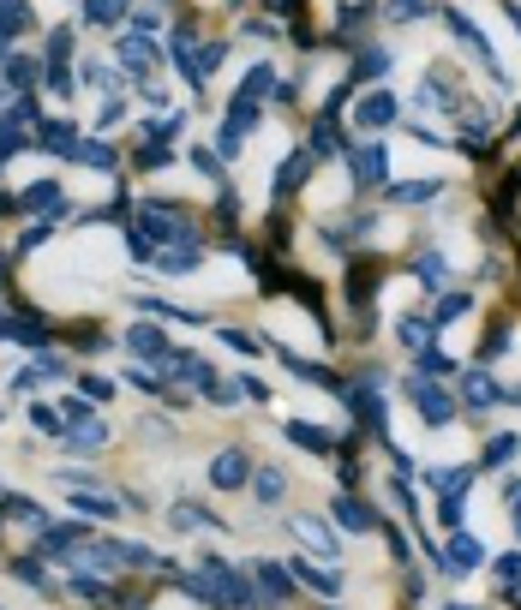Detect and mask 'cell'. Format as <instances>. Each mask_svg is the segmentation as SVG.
<instances>
[{
    "instance_id": "cell-31",
    "label": "cell",
    "mask_w": 521,
    "mask_h": 610,
    "mask_svg": "<svg viewBox=\"0 0 521 610\" xmlns=\"http://www.w3.org/2000/svg\"><path fill=\"white\" fill-rule=\"evenodd\" d=\"M306 168H312V156H288V168H276V185H300Z\"/></svg>"
},
{
    "instance_id": "cell-28",
    "label": "cell",
    "mask_w": 521,
    "mask_h": 610,
    "mask_svg": "<svg viewBox=\"0 0 521 610\" xmlns=\"http://www.w3.org/2000/svg\"><path fill=\"white\" fill-rule=\"evenodd\" d=\"M312 150H318V156H336V150H342V132H336L330 120H324V126L312 132Z\"/></svg>"
},
{
    "instance_id": "cell-14",
    "label": "cell",
    "mask_w": 521,
    "mask_h": 610,
    "mask_svg": "<svg viewBox=\"0 0 521 610\" xmlns=\"http://www.w3.org/2000/svg\"><path fill=\"white\" fill-rule=\"evenodd\" d=\"M73 162H78V168H90V174H108V168H115V150H108L102 138H85Z\"/></svg>"
},
{
    "instance_id": "cell-44",
    "label": "cell",
    "mask_w": 521,
    "mask_h": 610,
    "mask_svg": "<svg viewBox=\"0 0 521 610\" xmlns=\"http://www.w3.org/2000/svg\"><path fill=\"white\" fill-rule=\"evenodd\" d=\"M509 25H516V36H521V6H509Z\"/></svg>"
},
{
    "instance_id": "cell-23",
    "label": "cell",
    "mask_w": 521,
    "mask_h": 610,
    "mask_svg": "<svg viewBox=\"0 0 521 610\" xmlns=\"http://www.w3.org/2000/svg\"><path fill=\"white\" fill-rule=\"evenodd\" d=\"M30 371H36V384H60V377H66V359H60V354H36V365H30Z\"/></svg>"
},
{
    "instance_id": "cell-39",
    "label": "cell",
    "mask_w": 521,
    "mask_h": 610,
    "mask_svg": "<svg viewBox=\"0 0 521 610\" xmlns=\"http://www.w3.org/2000/svg\"><path fill=\"white\" fill-rule=\"evenodd\" d=\"M192 162H198V174H204V180H216V174H222V156H216V150H198Z\"/></svg>"
},
{
    "instance_id": "cell-36",
    "label": "cell",
    "mask_w": 521,
    "mask_h": 610,
    "mask_svg": "<svg viewBox=\"0 0 521 610\" xmlns=\"http://www.w3.org/2000/svg\"><path fill=\"white\" fill-rule=\"evenodd\" d=\"M497 575H504L509 598H521V556H504V563H497Z\"/></svg>"
},
{
    "instance_id": "cell-10",
    "label": "cell",
    "mask_w": 521,
    "mask_h": 610,
    "mask_svg": "<svg viewBox=\"0 0 521 610\" xmlns=\"http://www.w3.org/2000/svg\"><path fill=\"white\" fill-rule=\"evenodd\" d=\"M294 533H300V539L312 545L318 556H336V551H342V539H336V533H330L324 521H312V515H294Z\"/></svg>"
},
{
    "instance_id": "cell-11",
    "label": "cell",
    "mask_w": 521,
    "mask_h": 610,
    "mask_svg": "<svg viewBox=\"0 0 521 610\" xmlns=\"http://www.w3.org/2000/svg\"><path fill=\"white\" fill-rule=\"evenodd\" d=\"M102 443H108V425H102V419H78V425L66 431V449L73 455H96Z\"/></svg>"
},
{
    "instance_id": "cell-35",
    "label": "cell",
    "mask_w": 521,
    "mask_h": 610,
    "mask_svg": "<svg viewBox=\"0 0 521 610\" xmlns=\"http://www.w3.org/2000/svg\"><path fill=\"white\" fill-rule=\"evenodd\" d=\"M414 275H420L426 287H437V282H444V264H437V252H426L420 264H414Z\"/></svg>"
},
{
    "instance_id": "cell-25",
    "label": "cell",
    "mask_w": 521,
    "mask_h": 610,
    "mask_svg": "<svg viewBox=\"0 0 521 610\" xmlns=\"http://www.w3.org/2000/svg\"><path fill=\"white\" fill-rule=\"evenodd\" d=\"M437 198V180H414V185H396V204H426Z\"/></svg>"
},
{
    "instance_id": "cell-3",
    "label": "cell",
    "mask_w": 521,
    "mask_h": 610,
    "mask_svg": "<svg viewBox=\"0 0 521 610\" xmlns=\"http://www.w3.org/2000/svg\"><path fill=\"white\" fill-rule=\"evenodd\" d=\"M18 204H25V215H36V222H55V215H66V192H60L55 180H36Z\"/></svg>"
},
{
    "instance_id": "cell-12",
    "label": "cell",
    "mask_w": 521,
    "mask_h": 610,
    "mask_svg": "<svg viewBox=\"0 0 521 610\" xmlns=\"http://www.w3.org/2000/svg\"><path fill=\"white\" fill-rule=\"evenodd\" d=\"M78 144H85V138L73 132V120H48V126H43V150H48V156H78Z\"/></svg>"
},
{
    "instance_id": "cell-4",
    "label": "cell",
    "mask_w": 521,
    "mask_h": 610,
    "mask_svg": "<svg viewBox=\"0 0 521 610\" xmlns=\"http://www.w3.org/2000/svg\"><path fill=\"white\" fill-rule=\"evenodd\" d=\"M407 395H414V407H420L426 425H449V413H456V407H449V395H444L437 384H420V377H407Z\"/></svg>"
},
{
    "instance_id": "cell-7",
    "label": "cell",
    "mask_w": 521,
    "mask_h": 610,
    "mask_svg": "<svg viewBox=\"0 0 521 610\" xmlns=\"http://www.w3.org/2000/svg\"><path fill=\"white\" fill-rule=\"evenodd\" d=\"M384 174H390V150H384V144H360V150H354V180L372 185V180H384Z\"/></svg>"
},
{
    "instance_id": "cell-9",
    "label": "cell",
    "mask_w": 521,
    "mask_h": 610,
    "mask_svg": "<svg viewBox=\"0 0 521 610\" xmlns=\"http://www.w3.org/2000/svg\"><path fill=\"white\" fill-rule=\"evenodd\" d=\"M126 347L138 359H150V365H162V359H168V341H162V329H150V324H132L126 329Z\"/></svg>"
},
{
    "instance_id": "cell-27",
    "label": "cell",
    "mask_w": 521,
    "mask_h": 610,
    "mask_svg": "<svg viewBox=\"0 0 521 610\" xmlns=\"http://www.w3.org/2000/svg\"><path fill=\"white\" fill-rule=\"evenodd\" d=\"M360 78H384V72H390V48H372V55H360Z\"/></svg>"
},
{
    "instance_id": "cell-37",
    "label": "cell",
    "mask_w": 521,
    "mask_h": 610,
    "mask_svg": "<svg viewBox=\"0 0 521 610\" xmlns=\"http://www.w3.org/2000/svg\"><path fill=\"white\" fill-rule=\"evenodd\" d=\"M78 395H85V401H108V395H115V384H108V377H85Z\"/></svg>"
},
{
    "instance_id": "cell-5",
    "label": "cell",
    "mask_w": 521,
    "mask_h": 610,
    "mask_svg": "<svg viewBox=\"0 0 521 610\" xmlns=\"http://www.w3.org/2000/svg\"><path fill=\"white\" fill-rule=\"evenodd\" d=\"M354 120H360L366 132H372V126H390V120H396V96H390V90H366L360 108H354Z\"/></svg>"
},
{
    "instance_id": "cell-32",
    "label": "cell",
    "mask_w": 521,
    "mask_h": 610,
    "mask_svg": "<svg viewBox=\"0 0 521 610\" xmlns=\"http://www.w3.org/2000/svg\"><path fill=\"white\" fill-rule=\"evenodd\" d=\"M30 425H36V431H66V419H60L55 407H43V401H36V407H30Z\"/></svg>"
},
{
    "instance_id": "cell-34",
    "label": "cell",
    "mask_w": 521,
    "mask_h": 610,
    "mask_svg": "<svg viewBox=\"0 0 521 610\" xmlns=\"http://www.w3.org/2000/svg\"><path fill=\"white\" fill-rule=\"evenodd\" d=\"M509 455H516V437H492L486 443V467H504Z\"/></svg>"
},
{
    "instance_id": "cell-17",
    "label": "cell",
    "mask_w": 521,
    "mask_h": 610,
    "mask_svg": "<svg viewBox=\"0 0 521 610\" xmlns=\"http://www.w3.org/2000/svg\"><path fill=\"white\" fill-rule=\"evenodd\" d=\"M73 509H78V515H96V521H115V515L126 509V503H108L102 491H78V497H73Z\"/></svg>"
},
{
    "instance_id": "cell-21",
    "label": "cell",
    "mask_w": 521,
    "mask_h": 610,
    "mask_svg": "<svg viewBox=\"0 0 521 610\" xmlns=\"http://www.w3.org/2000/svg\"><path fill=\"white\" fill-rule=\"evenodd\" d=\"M258 581H264V593H270V598H288V568H276V563H258Z\"/></svg>"
},
{
    "instance_id": "cell-22",
    "label": "cell",
    "mask_w": 521,
    "mask_h": 610,
    "mask_svg": "<svg viewBox=\"0 0 521 610\" xmlns=\"http://www.w3.org/2000/svg\"><path fill=\"white\" fill-rule=\"evenodd\" d=\"M252 491H258V503H282V491H288V479H282V473H276V467H264Z\"/></svg>"
},
{
    "instance_id": "cell-1",
    "label": "cell",
    "mask_w": 521,
    "mask_h": 610,
    "mask_svg": "<svg viewBox=\"0 0 521 610\" xmlns=\"http://www.w3.org/2000/svg\"><path fill=\"white\" fill-rule=\"evenodd\" d=\"M138 227H145V240L156 245V240H192V227H186V215H174V204H138Z\"/></svg>"
},
{
    "instance_id": "cell-2",
    "label": "cell",
    "mask_w": 521,
    "mask_h": 610,
    "mask_svg": "<svg viewBox=\"0 0 521 610\" xmlns=\"http://www.w3.org/2000/svg\"><path fill=\"white\" fill-rule=\"evenodd\" d=\"M252 126H258V108H252V102L240 96V102L228 108V120H222V138H216V150H222V156H240V144H246V132H252Z\"/></svg>"
},
{
    "instance_id": "cell-33",
    "label": "cell",
    "mask_w": 521,
    "mask_h": 610,
    "mask_svg": "<svg viewBox=\"0 0 521 610\" xmlns=\"http://www.w3.org/2000/svg\"><path fill=\"white\" fill-rule=\"evenodd\" d=\"M85 85L90 90H115V72L102 66V60H85Z\"/></svg>"
},
{
    "instance_id": "cell-19",
    "label": "cell",
    "mask_w": 521,
    "mask_h": 610,
    "mask_svg": "<svg viewBox=\"0 0 521 610\" xmlns=\"http://www.w3.org/2000/svg\"><path fill=\"white\" fill-rule=\"evenodd\" d=\"M120 13H126V0H85V25H120Z\"/></svg>"
},
{
    "instance_id": "cell-13",
    "label": "cell",
    "mask_w": 521,
    "mask_h": 610,
    "mask_svg": "<svg viewBox=\"0 0 521 610\" xmlns=\"http://www.w3.org/2000/svg\"><path fill=\"white\" fill-rule=\"evenodd\" d=\"M0 66H6V85H13V90H30V85H36V78L48 72V66H36L30 55H6Z\"/></svg>"
},
{
    "instance_id": "cell-15",
    "label": "cell",
    "mask_w": 521,
    "mask_h": 610,
    "mask_svg": "<svg viewBox=\"0 0 521 610\" xmlns=\"http://www.w3.org/2000/svg\"><path fill=\"white\" fill-rule=\"evenodd\" d=\"M449 563L456 568H479L486 563V545H479L474 533H456V539H449Z\"/></svg>"
},
{
    "instance_id": "cell-43",
    "label": "cell",
    "mask_w": 521,
    "mask_h": 610,
    "mask_svg": "<svg viewBox=\"0 0 521 610\" xmlns=\"http://www.w3.org/2000/svg\"><path fill=\"white\" fill-rule=\"evenodd\" d=\"M18 581H30V586H48V575H43V563H18Z\"/></svg>"
},
{
    "instance_id": "cell-24",
    "label": "cell",
    "mask_w": 521,
    "mask_h": 610,
    "mask_svg": "<svg viewBox=\"0 0 521 610\" xmlns=\"http://www.w3.org/2000/svg\"><path fill=\"white\" fill-rule=\"evenodd\" d=\"M467 305H474V299H462V294H449V299H437V312H432V329H437V324H456V317H462Z\"/></svg>"
},
{
    "instance_id": "cell-16",
    "label": "cell",
    "mask_w": 521,
    "mask_h": 610,
    "mask_svg": "<svg viewBox=\"0 0 521 610\" xmlns=\"http://www.w3.org/2000/svg\"><path fill=\"white\" fill-rule=\"evenodd\" d=\"M462 395H467V407H492V401H497V384H492V371H467Z\"/></svg>"
},
{
    "instance_id": "cell-26",
    "label": "cell",
    "mask_w": 521,
    "mask_h": 610,
    "mask_svg": "<svg viewBox=\"0 0 521 610\" xmlns=\"http://www.w3.org/2000/svg\"><path fill=\"white\" fill-rule=\"evenodd\" d=\"M300 575H306V581H312V586H318L324 598H336V593H342V575H336V568H330V575H324V568H306V563H300Z\"/></svg>"
},
{
    "instance_id": "cell-29",
    "label": "cell",
    "mask_w": 521,
    "mask_h": 610,
    "mask_svg": "<svg viewBox=\"0 0 521 610\" xmlns=\"http://www.w3.org/2000/svg\"><path fill=\"white\" fill-rule=\"evenodd\" d=\"M66 55H73V36H66V30H48V66H66Z\"/></svg>"
},
{
    "instance_id": "cell-8",
    "label": "cell",
    "mask_w": 521,
    "mask_h": 610,
    "mask_svg": "<svg viewBox=\"0 0 521 610\" xmlns=\"http://www.w3.org/2000/svg\"><path fill=\"white\" fill-rule=\"evenodd\" d=\"M120 66H126L132 78L156 72V43H145V36H120Z\"/></svg>"
},
{
    "instance_id": "cell-40",
    "label": "cell",
    "mask_w": 521,
    "mask_h": 610,
    "mask_svg": "<svg viewBox=\"0 0 521 610\" xmlns=\"http://www.w3.org/2000/svg\"><path fill=\"white\" fill-rule=\"evenodd\" d=\"M222 347H234V354H252L258 341H252V335H240V329H222Z\"/></svg>"
},
{
    "instance_id": "cell-18",
    "label": "cell",
    "mask_w": 521,
    "mask_h": 610,
    "mask_svg": "<svg viewBox=\"0 0 521 610\" xmlns=\"http://www.w3.org/2000/svg\"><path fill=\"white\" fill-rule=\"evenodd\" d=\"M330 509H336V521L354 526V533H360V526H372V509H366V503H354V497H330Z\"/></svg>"
},
{
    "instance_id": "cell-20",
    "label": "cell",
    "mask_w": 521,
    "mask_h": 610,
    "mask_svg": "<svg viewBox=\"0 0 521 610\" xmlns=\"http://www.w3.org/2000/svg\"><path fill=\"white\" fill-rule=\"evenodd\" d=\"M264 90H276V72H270V60H258V66L246 72V85H240V96L252 102V96H264Z\"/></svg>"
},
{
    "instance_id": "cell-45",
    "label": "cell",
    "mask_w": 521,
    "mask_h": 610,
    "mask_svg": "<svg viewBox=\"0 0 521 610\" xmlns=\"http://www.w3.org/2000/svg\"><path fill=\"white\" fill-rule=\"evenodd\" d=\"M0 419H6V413H0Z\"/></svg>"
},
{
    "instance_id": "cell-38",
    "label": "cell",
    "mask_w": 521,
    "mask_h": 610,
    "mask_svg": "<svg viewBox=\"0 0 521 610\" xmlns=\"http://www.w3.org/2000/svg\"><path fill=\"white\" fill-rule=\"evenodd\" d=\"M73 593H78V598H102V593H108V586H102L96 575H73Z\"/></svg>"
},
{
    "instance_id": "cell-41",
    "label": "cell",
    "mask_w": 521,
    "mask_h": 610,
    "mask_svg": "<svg viewBox=\"0 0 521 610\" xmlns=\"http://www.w3.org/2000/svg\"><path fill=\"white\" fill-rule=\"evenodd\" d=\"M48 240V222H36V227H25V240H18V252H36V245Z\"/></svg>"
},
{
    "instance_id": "cell-30",
    "label": "cell",
    "mask_w": 521,
    "mask_h": 610,
    "mask_svg": "<svg viewBox=\"0 0 521 610\" xmlns=\"http://www.w3.org/2000/svg\"><path fill=\"white\" fill-rule=\"evenodd\" d=\"M288 437H294V443H306L312 455H324V449H330V437H324V431H312V425H288Z\"/></svg>"
},
{
    "instance_id": "cell-6",
    "label": "cell",
    "mask_w": 521,
    "mask_h": 610,
    "mask_svg": "<svg viewBox=\"0 0 521 610\" xmlns=\"http://www.w3.org/2000/svg\"><path fill=\"white\" fill-rule=\"evenodd\" d=\"M252 473V461H246V449H222L216 461H210V479H216V491H234V485Z\"/></svg>"
},
{
    "instance_id": "cell-42",
    "label": "cell",
    "mask_w": 521,
    "mask_h": 610,
    "mask_svg": "<svg viewBox=\"0 0 521 610\" xmlns=\"http://www.w3.org/2000/svg\"><path fill=\"white\" fill-rule=\"evenodd\" d=\"M420 6H426V0H390V13L402 18V25H407V18H420Z\"/></svg>"
}]
</instances>
